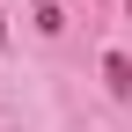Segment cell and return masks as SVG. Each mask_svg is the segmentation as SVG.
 I'll list each match as a JSON object with an SVG mask.
<instances>
[{
    "instance_id": "cell-1",
    "label": "cell",
    "mask_w": 132,
    "mask_h": 132,
    "mask_svg": "<svg viewBox=\"0 0 132 132\" xmlns=\"http://www.w3.org/2000/svg\"><path fill=\"white\" fill-rule=\"evenodd\" d=\"M103 81H110V95H132V59L125 52H103Z\"/></svg>"
},
{
    "instance_id": "cell-2",
    "label": "cell",
    "mask_w": 132,
    "mask_h": 132,
    "mask_svg": "<svg viewBox=\"0 0 132 132\" xmlns=\"http://www.w3.org/2000/svg\"><path fill=\"white\" fill-rule=\"evenodd\" d=\"M0 44H7V7H0Z\"/></svg>"
}]
</instances>
